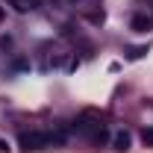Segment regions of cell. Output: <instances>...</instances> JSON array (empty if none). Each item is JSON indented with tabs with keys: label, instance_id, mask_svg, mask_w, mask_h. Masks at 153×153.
<instances>
[{
	"label": "cell",
	"instance_id": "cell-1",
	"mask_svg": "<svg viewBox=\"0 0 153 153\" xmlns=\"http://www.w3.org/2000/svg\"><path fill=\"white\" fill-rule=\"evenodd\" d=\"M47 144H50V135H47V133H21L18 135V147L24 153L41 150V147H47Z\"/></svg>",
	"mask_w": 153,
	"mask_h": 153
},
{
	"label": "cell",
	"instance_id": "cell-4",
	"mask_svg": "<svg viewBox=\"0 0 153 153\" xmlns=\"http://www.w3.org/2000/svg\"><path fill=\"white\" fill-rule=\"evenodd\" d=\"M133 30H135V33L150 30V18H133Z\"/></svg>",
	"mask_w": 153,
	"mask_h": 153
},
{
	"label": "cell",
	"instance_id": "cell-3",
	"mask_svg": "<svg viewBox=\"0 0 153 153\" xmlns=\"http://www.w3.org/2000/svg\"><path fill=\"white\" fill-rule=\"evenodd\" d=\"M41 0H9V6H15V12H33L38 9Z\"/></svg>",
	"mask_w": 153,
	"mask_h": 153
},
{
	"label": "cell",
	"instance_id": "cell-2",
	"mask_svg": "<svg viewBox=\"0 0 153 153\" xmlns=\"http://www.w3.org/2000/svg\"><path fill=\"white\" fill-rule=\"evenodd\" d=\"M130 141H133V138H130V133H127V130H121V133H115L112 147H115V150H130Z\"/></svg>",
	"mask_w": 153,
	"mask_h": 153
},
{
	"label": "cell",
	"instance_id": "cell-6",
	"mask_svg": "<svg viewBox=\"0 0 153 153\" xmlns=\"http://www.w3.org/2000/svg\"><path fill=\"white\" fill-rule=\"evenodd\" d=\"M0 150H6V144H3V141H0Z\"/></svg>",
	"mask_w": 153,
	"mask_h": 153
},
{
	"label": "cell",
	"instance_id": "cell-5",
	"mask_svg": "<svg viewBox=\"0 0 153 153\" xmlns=\"http://www.w3.org/2000/svg\"><path fill=\"white\" fill-rule=\"evenodd\" d=\"M141 138H144V144H153V127H147V130H144V135H141Z\"/></svg>",
	"mask_w": 153,
	"mask_h": 153
}]
</instances>
